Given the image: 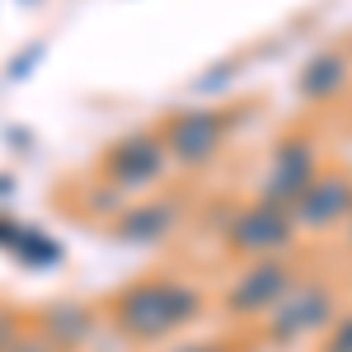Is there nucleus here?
<instances>
[{
  "instance_id": "obj_18",
  "label": "nucleus",
  "mask_w": 352,
  "mask_h": 352,
  "mask_svg": "<svg viewBox=\"0 0 352 352\" xmlns=\"http://www.w3.org/2000/svg\"><path fill=\"white\" fill-rule=\"evenodd\" d=\"M10 352H56V348L47 343V338H43V333H38V329H28V333H24V338H19V343H14Z\"/></svg>"
},
{
  "instance_id": "obj_16",
  "label": "nucleus",
  "mask_w": 352,
  "mask_h": 352,
  "mask_svg": "<svg viewBox=\"0 0 352 352\" xmlns=\"http://www.w3.org/2000/svg\"><path fill=\"white\" fill-rule=\"evenodd\" d=\"M235 76H240V61H217V71L197 76V80H192V89H202V94H207V89H221V85H230Z\"/></svg>"
},
{
  "instance_id": "obj_21",
  "label": "nucleus",
  "mask_w": 352,
  "mask_h": 352,
  "mask_svg": "<svg viewBox=\"0 0 352 352\" xmlns=\"http://www.w3.org/2000/svg\"><path fill=\"white\" fill-rule=\"evenodd\" d=\"M343 235H348V249H352V217H348V226H343Z\"/></svg>"
},
{
  "instance_id": "obj_17",
  "label": "nucleus",
  "mask_w": 352,
  "mask_h": 352,
  "mask_svg": "<svg viewBox=\"0 0 352 352\" xmlns=\"http://www.w3.org/2000/svg\"><path fill=\"white\" fill-rule=\"evenodd\" d=\"M43 52H47V43H28L24 52L14 56V66H10V80H28V76H33V61Z\"/></svg>"
},
{
  "instance_id": "obj_9",
  "label": "nucleus",
  "mask_w": 352,
  "mask_h": 352,
  "mask_svg": "<svg viewBox=\"0 0 352 352\" xmlns=\"http://www.w3.org/2000/svg\"><path fill=\"white\" fill-rule=\"evenodd\" d=\"M179 226H184V207H179L174 197H146V202H132V207L118 212L113 240H122V244H164Z\"/></svg>"
},
{
  "instance_id": "obj_12",
  "label": "nucleus",
  "mask_w": 352,
  "mask_h": 352,
  "mask_svg": "<svg viewBox=\"0 0 352 352\" xmlns=\"http://www.w3.org/2000/svg\"><path fill=\"white\" fill-rule=\"evenodd\" d=\"M10 254H14L24 268H61V244H56L52 235H43V230H33V226L19 230V240H14Z\"/></svg>"
},
{
  "instance_id": "obj_2",
  "label": "nucleus",
  "mask_w": 352,
  "mask_h": 352,
  "mask_svg": "<svg viewBox=\"0 0 352 352\" xmlns=\"http://www.w3.org/2000/svg\"><path fill=\"white\" fill-rule=\"evenodd\" d=\"M300 230L287 207H272L263 197L230 207V217L221 226V249L240 263H258V258H282V254H296Z\"/></svg>"
},
{
  "instance_id": "obj_1",
  "label": "nucleus",
  "mask_w": 352,
  "mask_h": 352,
  "mask_svg": "<svg viewBox=\"0 0 352 352\" xmlns=\"http://www.w3.org/2000/svg\"><path fill=\"white\" fill-rule=\"evenodd\" d=\"M104 315L118 338L136 348H164L207 315V292L179 272H146L113 292Z\"/></svg>"
},
{
  "instance_id": "obj_3",
  "label": "nucleus",
  "mask_w": 352,
  "mask_h": 352,
  "mask_svg": "<svg viewBox=\"0 0 352 352\" xmlns=\"http://www.w3.org/2000/svg\"><path fill=\"white\" fill-rule=\"evenodd\" d=\"M338 310H343V300H338V287L333 282H324V277H300L296 287L263 315V343L277 348V352L296 348L305 338L324 333L338 320Z\"/></svg>"
},
{
  "instance_id": "obj_6",
  "label": "nucleus",
  "mask_w": 352,
  "mask_h": 352,
  "mask_svg": "<svg viewBox=\"0 0 352 352\" xmlns=\"http://www.w3.org/2000/svg\"><path fill=\"white\" fill-rule=\"evenodd\" d=\"M296 282H300V263L292 254L244 263V268L221 287V310H226L230 320H263Z\"/></svg>"
},
{
  "instance_id": "obj_11",
  "label": "nucleus",
  "mask_w": 352,
  "mask_h": 352,
  "mask_svg": "<svg viewBox=\"0 0 352 352\" xmlns=\"http://www.w3.org/2000/svg\"><path fill=\"white\" fill-rule=\"evenodd\" d=\"M348 80H352L348 47H324V52H315L300 66L296 89H300V99H310V104H329V99H338L348 89Z\"/></svg>"
},
{
  "instance_id": "obj_15",
  "label": "nucleus",
  "mask_w": 352,
  "mask_h": 352,
  "mask_svg": "<svg viewBox=\"0 0 352 352\" xmlns=\"http://www.w3.org/2000/svg\"><path fill=\"white\" fill-rule=\"evenodd\" d=\"M28 333V320L19 310H10V305H0V352H10L19 338Z\"/></svg>"
},
{
  "instance_id": "obj_23",
  "label": "nucleus",
  "mask_w": 352,
  "mask_h": 352,
  "mask_svg": "<svg viewBox=\"0 0 352 352\" xmlns=\"http://www.w3.org/2000/svg\"><path fill=\"white\" fill-rule=\"evenodd\" d=\"M348 56H352V47H348Z\"/></svg>"
},
{
  "instance_id": "obj_20",
  "label": "nucleus",
  "mask_w": 352,
  "mask_h": 352,
  "mask_svg": "<svg viewBox=\"0 0 352 352\" xmlns=\"http://www.w3.org/2000/svg\"><path fill=\"white\" fill-rule=\"evenodd\" d=\"M0 197H14V174H0Z\"/></svg>"
},
{
  "instance_id": "obj_19",
  "label": "nucleus",
  "mask_w": 352,
  "mask_h": 352,
  "mask_svg": "<svg viewBox=\"0 0 352 352\" xmlns=\"http://www.w3.org/2000/svg\"><path fill=\"white\" fill-rule=\"evenodd\" d=\"M19 230H24V226H19L14 217H0V249H5V254L14 249V240H19Z\"/></svg>"
},
{
  "instance_id": "obj_5",
  "label": "nucleus",
  "mask_w": 352,
  "mask_h": 352,
  "mask_svg": "<svg viewBox=\"0 0 352 352\" xmlns=\"http://www.w3.org/2000/svg\"><path fill=\"white\" fill-rule=\"evenodd\" d=\"M169 155H164L160 136L155 127H146V132H127L109 141L104 151H99V184L113 192H146V188H160L164 179H169Z\"/></svg>"
},
{
  "instance_id": "obj_13",
  "label": "nucleus",
  "mask_w": 352,
  "mask_h": 352,
  "mask_svg": "<svg viewBox=\"0 0 352 352\" xmlns=\"http://www.w3.org/2000/svg\"><path fill=\"white\" fill-rule=\"evenodd\" d=\"M254 343L249 338H235V333H212V338H174L155 352H249Z\"/></svg>"
},
{
  "instance_id": "obj_4",
  "label": "nucleus",
  "mask_w": 352,
  "mask_h": 352,
  "mask_svg": "<svg viewBox=\"0 0 352 352\" xmlns=\"http://www.w3.org/2000/svg\"><path fill=\"white\" fill-rule=\"evenodd\" d=\"M235 122H240L235 109H174L160 118L155 136H160L169 164H179V169H207L226 151V136H230Z\"/></svg>"
},
{
  "instance_id": "obj_7",
  "label": "nucleus",
  "mask_w": 352,
  "mask_h": 352,
  "mask_svg": "<svg viewBox=\"0 0 352 352\" xmlns=\"http://www.w3.org/2000/svg\"><path fill=\"white\" fill-rule=\"evenodd\" d=\"M320 169H324L320 136L315 132H282L272 141V155H268V169H263V184H258V197L292 212V202L315 184Z\"/></svg>"
},
{
  "instance_id": "obj_14",
  "label": "nucleus",
  "mask_w": 352,
  "mask_h": 352,
  "mask_svg": "<svg viewBox=\"0 0 352 352\" xmlns=\"http://www.w3.org/2000/svg\"><path fill=\"white\" fill-rule=\"evenodd\" d=\"M320 352H352V310H338V320L320 333Z\"/></svg>"
},
{
  "instance_id": "obj_22",
  "label": "nucleus",
  "mask_w": 352,
  "mask_h": 352,
  "mask_svg": "<svg viewBox=\"0 0 352 352\" xmlns=\"http://www.w3.org/2000/svg\"><path fill=\"white\" fill-rule=\"evenodd\" d=\"M24 5H38V0H24Z\"/></svg>"
},
{
  "instance_id": "obj_8",
  "label": "nucleus",
  "mask_w": 352,
  "mask_h": 352,
  "mask_svg": "<svg viewBox=\"0 0 352 352\" xmlns=\"http://www.w3.org/2000/svg\"><path fill=\"white\" fill-rule=\"evenodd\" d=\"M352 217V169L343 164H324L315 174V184L292 202V221L300 235H329Z\"/></svg>"
},
{
  "instance_id": "obj_10",
  "label": "nucleus",
  "mask_w": 352,
  "mask_h": 352,
  "mask_svg": "<svg viewBox=\"0 0 352 352\" xmlns=\"http://www.w3.org/2000/svg\"><path fill=\"white\" fill-rule=\"evenodd\" d=\"M94 305H85L76 296H61V300H47L43 310H38V320L33 329L52 343L56 352H80L89 338H94Z\"/></svg>"
}]
</instances>
